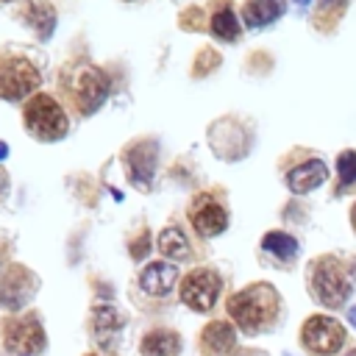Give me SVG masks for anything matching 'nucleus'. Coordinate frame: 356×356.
Wrapping results in <instances>:
<instances>
[{"label": "nucleus", "instance_id": "nucleus-1", "mask_svg": "<svg viewBox=\"0 0 356 356\" xmlns=\"http://www.w3.org/2000/svg\"><path fill=\"white\" fill-rule=\"evenodd\" d=\"M225 312L231 323L236 325V331H242L245 337H261V334L275 331L286 314L281 292L267 281H253L236 289L228 298Z\"/></svg>", "mask_w": 356, "mask_h": 356}, {"label": "nucleus", "instance_id": "nucleus-2", "mask_svg": "<svg viewBox=\"0 0 356 356\" xmlns=\"http://www.w3.org/2000/svg\"><path fill=\"white\" fill-rule=\"evenodd\" d=\"M356 289V264L339 253L314 256L306 267V292L328 314L350 303Z\"/></svg>", "mask_w": 356, "mask_h": 356}, {"label": "nucleus", "instance_id": "nucleus-3", "mask_svg": "<svg viewBox=\"0 0 356 356\" xmlns=\"http://www.w3.org/2000/svg\"><path fill=\"white\" fill-rule=\"evenodd\" d=\"M298 345L303 348L306 356H342L353 342L348 325L339 317L328 312H314L300 323Z\"/></svg>", "mask_w": 356, "mask_h": 356}, {"label": "nucleus", "instance_id": "nucleus-4", "mask_svg": "<svg viewBox=\"0 0 356 356\" xmlns=\"http://www.w3.org/2000/svg\"><path fill=\"white\" fill-rule=\"evenodd\" d=\"M25 125L36 139H61L70 128L64 108L50 97V95H33L25 103Z\"/></svg>", "mask_w": 356, "mask_h": 356}, {"label": "nucleus", "instance_id": "nucleus-5", "mask_svg": "<svg viewBox=\"0 0 356 356\" xmlns=\"http://www.w3.org/2000/svg\"><path fill=\"white\" fill-rule=\"evenodd\" d=\"M220 292H222V275L211 267H197L181 281V300L192 312H200V314L217 306Z\"/></svg>", "mask_w": 356, "mask_h": 356}, {"label": "nucleus", "instance_id": "nucleus-6", "mask_svg": "<svg viewBox=\"0 0 356 356\" xmlns=\"http://www.w3.org/2000/svg\"><path fill=\"white\" fill-rule=\"evenodd\" d=\"M3 339H6V348L17 356H36L47 345L39 314H33V312L25 317H11L3 328Z\"/></svg>", "mask_w": 356, "mask_h": 356}, {"label": "nucleus", "instance_id": "nucleus-7", "mask_svg": "<svg viewBox=\"0 0 356 356\" xmlns=\"http://www.w3.org/2000/svg\"><path fill=\"white\" fill-rule=\"evenodd\" d=\"M39 289V278L22 267V264H11L0 273V306L8 312L22 309Z\"/></svg>", "mask_w": 356, "mask_h": 356}, {"label": "nucleus", "instance_id": "nucleus-8", "mask_svg": "<svg viewBox=\"0 0 356 356\" xmlns=\"http://www.w3.org/2000/svg\"><path fill=\"white\" fill-rule=\"evenodd\" d=\"M36 86H39V72H36V67L31 61L11 56V58H6L0 64V97L22 100Z\"/></svg>", "mask_w": 356, "mask_h": 356}, {"label": "nucleus", "instance_id": "nucleus-9", "mask_svg": "<svg viewBox=\"0 0 356 356\" xmlns=\"http://www.w3.org/2000/svg\"><path fill=\"white\" fill-rule=\"evenodd\" d=\"M236 350V325L228 320H211L197 337L200 356H231Z\"/></svg>", "mask_w": 356, "mask_h": 356}, {"label": "nucleus", "instance_id": "nucleus-10", "mask_svg": "<svg viewBox=\"0 0 356 356\" xmlns=\"http://www.w3.org/2000/svg\"><path fill=\"white\" fill-rule=\"evenodd\" d=\"M189 220H192V225L200 236H217L228 228V211L209 195L195 197V203L189 209Z\"/></svg>", "mask_w": 356, "mask_h": 356}, {"label": "nucleus", "instance_id": "nucleus-11", "mask_svg": "<svg viewBox=\"0 0 356 356\" xmlns=\"http://www.w3.org/2000/svg\"><path fill=\"white\" fill-rule=\"evenodd\" d=\"M106 95H108L106 75L97 67H86L78 75V83H75V97H78V106L83 108V114H92L95 108H100V103L106 100Z\"/></svg>", "mask_w": 356, "mask_h": 356}, {"label": "nucleus", "instance_id": "nucleus-12", "mask_svg": "<svg viewBox=\"0 0 356 356\" xmlns=\"http://www.w3.org/2000/svg\"><path fill=\"white\" fill-rule=\"evenodd\" d=\"M156 153H159L156 142H139V145H134V147L128 150V156H125L128 175H131V181H134L136 186H142V189L150 186V178H153V170H156V159H159Z\"/></svg>", "mask_w": 356, "mask_h": 356}, {"label": "nucleus", "instance_id": "nucleus-13", "mask_svg": "<svg viewBox=\"0 0 356 356\" xmlns=\"http://www.w3.org/2000/svg\"><path fill=\"white\" fill-rule=\"evenodd\" d=\"M261 250L284 270H289L295 261H298V253H300V242L286 234V231H267L261 236Z\"/></svg>", "mask_w": 356, "mask_h": 356}, {"label": "nucleus", "instance_id": "nucleus-14", "mask_svg": "<svg viewBox=\"0 0 356 356\" xmlns=\"http://www.w3.org/2000/svg\"><path fill=\"white\" fill-rule=\"evenodd\" d=\"M178 281V267L170 261H153L142 270L139 284L147 295H167Z\"/></svg>", "mask_w": 356, "mask_h": 356}, {"label": "nucleus", "instance_id": "nucleus-15", "mask_svg": "<svg viewBox=\"0 0 356 356\" xmlns=\"http://www.w3.org/2000/svg\"><path fill=\"white\" fill-rule=\"evenodd\" d=\"M325 178H328L325 164H323L320 159H312V161H303L300 167L289 170V175H286V186H289L295 195H306V192L317 189Z\"/></svg>", "mask_w": 356, "mask_h": 356}, {"label": "nucleus", "instance_id": "nucleus-16", "mask_svg": "<svg viewBox=\"0 0 356 356\" xmlns=\"http://www.w3.org/2000/svg\"><path fill=\"white\" fill-rule=\"evenodd\" d=\"M142 356H178L181 353V334L172 328H153L139 342Z\"/></svg>", "mask_w": 356, "mask_h": 356}, {"label": "nucleus", "instance_id": "nucleus-17", "mask_svg": "<svg viewBox=\"0 0 356 356\" xmlns=\"http://www.w3.org/2000/svg\"><path fill=\"white\" fill-rule=\"evenodd\" d=\"M284 14V0H248L242 17L250 28H261V25H270L275 22L278 17Z\"/></svg>", "mask_w": 356, "mask_h": 356}, {"label": "nucleus", "instance_id": "nucleus-18", "mask_svg": "<svg viewBox=\"0 0 356 356\" xmlns=\"http://www.w3.org/2000/svg\"><path fill=\"white\" fill-rule=\"evenodd\" d=\"M159 250L167 259H178V261L181 259H189V239H186V234L181 228L170 225V228H164L159 234Z\"/></svg>", "mask_w": 356, "mask_h": 356}, {"label": "nucleus", "instance_id": "nucleus-19", "mask_svg": "<svg viewBox=\"0 0 356 356\" xmlns=\"http://www.w3.org/2000/svg\"><path fill=\"white\" fill-rule=\"evenodd\" d=\"M25 19L36 28L39 36H50L53 28H56V11H53V6L44 3V0H31L28 8H25Z\"/></svg>", "mask_w": 356, "mask_h": 356}, {"label": "nucleus", "instance_id": "nucleus-20", "mask_svg": "<svg viewBox=\"0 0 356 356\" xmlns=\"http://www.w3.org/2000/svg\"><path fill=\"white\" fill-rule=\"evenodd\" d=\"M211 33H214L217 39H222V42L239 39V22H236V17H234L231 8H220V11L211 17Z\"/></svg>", "mask_w": 356, "mask_h": 356}, {"label": "nucleus", "instance_id": "nucleus-21", "mask_svg": "<svg viewBox=\"0 0 356 356\" xmlns=\"http://www.w3.org/2000/svg\"><path fill=\"white\" fill-rule=\"evenodd\" d=\"M337 172H339V189H350L356 184V150H342L337 156Z\"/></svg>", "mask_w": 356, "mask_h": 356}, {"label": "nucleus", "instance_id": "nucleus-22", "mask_svg": "<svg viewBox=\"0 0 356 356\" xmlns=\"http://www.w3.org/2000/svg\"><path fill=\"white\" fill-rule=\"evenodd\" d=\"M92 325H95L97 334H103V331H117L122 323H120L117 309H111V306H97V309L92 312Z\"/></svg>", "mask_w": 356, "mask_h": 356}, {"label": "nucleus", "instance_id": "nucleus-23", "mask_svg": "<svg viewBox=\"0 0 356 356\" xmlns=\"http://www.w3.org/2000/svg\"><path fill=\"white\" fill-rule=\"evenodd\" d=\"M147 248H150V236L142 234V236L136 239V245H131V256H134V259H142V256L147 253Z\"/></svg>", "mask_w": 356, "mask_h": 356}, {"label": "nucleus", "instance_id": "nucleus-24", "mask_svg": "<svg viewBox=\"0 0 356 356\" xmlns=\"http://www.w3.org/2000/svg\"><path fill=\"white\" fill-rule=\"evenodd\" d=\"M231 356H270L267 350H261V348H253V345H245V348H236Z\"/></svg>", "mask_w": 356, "mask_h": 356}, {"label": "nucleus", "instance_id": "nucleus-25", "mask_svg": "<svg viewBox=\"0 0 356 356\" xmlns=\"http://www.w3.org/2000/svg\"><path fill=\"white\" fill-rule=\"evenodd\" d=\"M345 320H348V325L356 331V303H350V306L345 309Z\"/></svg>", "mask_w": 356, "mask_h": 356}, {"label": "nucleus", "instance_id": "nucleus-26", "mask_svg": "<svg viewBox=\"0 0 356 356\" xmlns=\"http://www.w3.org/2000/svg\"><path fill=\"white\" fill-rule=\"evenodd\" d=\"M350 228H353V234H356V203H353V209H350Z\"/></svg>", "mask_w": 356, "mask_h": 356}, {"label": "nucleus", "instance_id": "nucleus-27", "mask_svg": "<svg viewBox=\"0 0 356 356\" xmlns=\"http://www.w3.org/2000/svg\"><path fill=\"white\" fill-rule=\"evenodd\" d=\"M6 186H8V184H6V175H3V172H0V197H3V195H6Z\"/></svg>", "mask_w": 356, "mask_h": 356}, {"label": "nucleus", "instance_id": "nucleus-28", "mask_svg": "<svg viewBox=\"0 0 356 356\" xmlns=\"http://www.w3.org/2000/svg\"><path fill=\"white\" fill-rule=\"evenodd\" d=\"M342 356H356V342H353V345H350V348H348Z\"/></svg>", "mask_w": 356, "mask_h": 356}, {"label": "nucleus", "instance_id": "nucleus-29", "mask_svg": "<svg viewBox=\"0 0 356 356\" xmlns=\"http://www.w3.org/2000/svg\"><path fill=\"white\" fill-rule=\"evenodd\" d=\"M6 153H8V147H6L3 142H0V159H6Z\"/></svg>", "mask_w": 356, "mask_h": 356}, {"label": "nucleus", "instance_id": "nucleus-30", "mask_svg": "<svg viewBox=\"0 0 356 356\" xmlns=\"http://www.w3.org/2000/svg\"><path fill=\"white\" fill-rule=\"evenodd\" d=\"M295 3H300V6H306V3H309V0H295Z\"/></svg>", "mask_w": 356, "mask_h": 356}, {"label": "nucleus", "instance_id": "nucleus-31", "mask_svg": "<svg viewBox=\"0 0 356 356\" xmlns=\"http://www.w3.org/2000/svg\"><path fill=\"white\" fill-rule=\"evenodd\" d=\"M86 356H95V353H86Z\"/></svg>", "mask_w": 356, "mask_h": 356}]
</instances>
